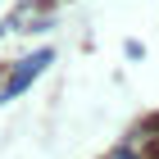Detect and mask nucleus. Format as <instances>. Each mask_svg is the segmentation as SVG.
<instances>
[{"mask_svg":"<svg viewBox=\"0 0 159 159\" xmlns=\"http://www.w3.org/2000/svg\"><path fill=\"white\" fill-rule=\"evenodd\" d=\"M146 159H159V141H150V146H146Z\"/></svg>","mask_w":159,"mask_h":159,"instance_id":"nucleus-1","label":"nucleus"}]
</instances>
